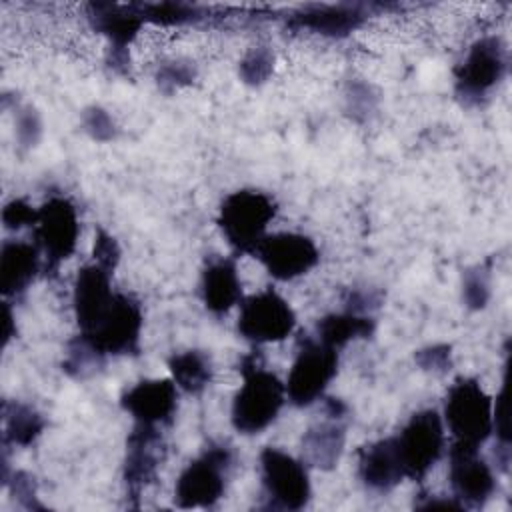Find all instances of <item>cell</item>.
Instances as JSON below:
<instances>
[{"label": "cell", "instance_id": "obj_31", "mask_svg": "<svg viewBox=\"0 0 512 512\" xmlns=\"http://www.w3.org/2000/svg\"><path fill=\"white\" fill-rule=\"evenodd\" d=\"M82 128L96 142H112L118 136L114 118L102 106H88L82 112Z\"/></svg>", "mask_w": 512, "mask_h": 512}, {"label": "cell", "instance_id": "obj_28", "mask_svg": "<svg viewBox=\"0 0 512 512\" xmlns=\"http://www.w3.org/2000/svg\"><path fill=\"white\" fill-rule=\"evenodd\" d=\"M490 268L474 266L464 272L462 300L470 310H482L490 302Z\"/></svg>", "mask_w": 512, "mask_h": 512}, {"label": "cell", "instance_id": "obj_11", "mask_svg": "<svg viewBox=\"0 0 512 512\" xmlns=\"http://www.w3.org/2000/svg\"><path fill=\"white\" fill-rule=\"evenodd\" d=\"M296 328L292 306L272 288L248 296L238 314L236 330L252 344L282 342Z\"/></svg>", "mask_w": 512, "mask_h": 512}, {"label": "cell", "instance_id": "obj_7", "mask_svg": "<svg viewBox=\"0 0 512 512\" xmlns=\"http://www.w3.org/2000/svg\"><path fill=\"white\" fill-rule=\"evenodd\" d=\"M260 480L266 508L294 512L310 502L312 488L306 464L280 448L266 446L260 452Z\"/></svg>", "mask_w": 512, "mask_h": 512}, {"label": "cell", "instance_id": "obj_17", "mask_svg": "<svg viewBox=\"0 0 512 512\" xmlns=\"http://www.w3.org/2000/svg\"><path fill=\"white\" fill-rule=\"evenodd\" d=\"M360 4H308L292 12L286 20L292 30H308L328 38H346L366 20Z\"/></svg>", "mask_w": 512, "mask_h": 512}, {"label": "cell", "instance_id": "obj_26", "mask_svg": "<svg viewBox=\"0 0 512 512\" xmlns=\"http://www.w3.org/2000/svg\"><path fill=\"white\" fill-rule=\"evenodd\" d=\"M134 6L144 22H152L156 26H184L206 18V10L202 6L188 2H142Z\"/></svg>", "mask_w": 512, "mask_h": 512}, {"label": "cell", "instance_id": "obj_4", "mask_svg": "<svg viewBox=\"0 0 512 512\" xmlns=\"http://www.w3.org/2000/svg\"><path fill=\"white\" fill-rule=\"evenodd\" d=\"M232 450L226 444H210L178 476L174 502L178 508H212L226 490L232 468Z\"/></svg>", "mask_w": 512, "mask_h": 512}, {"label": "cell", "instance_id": "obj_16", "mask_svg": "<svg viewBox=\"0 0 512 512\" xmlns=\"http://www.w3.org/2000/svg\"><path fill=\"white\" fill-rule=\"evenodd\" d=\"M110 276L112 272L98 266L96 262H90L78 270L74 280L72 306L80 334L92 330L108 312L116 296L110 284Z\"/></svg>", "mask_w": 512, "mask_h": 512}, {"label": "cell", "instance_id": "obj_14", "mask_svg": "<svg viewBox=\"0 0 512 512\" xmlns=\"http://www.w3.org/2000/svg\"><path fill=\"white\" fill-rule=\"evenodd\" d=\"M164 460V440L158 426L134 424L132 432L126 440V456H124V484L126 494L132 498V506L138 508V498L148 486Z\"/></svg>", "mask_w": 512, "mask_h": 512}, {"label": "cell", "instance_id": "obj_13", "mask_svg": "<svg viewBox=\"0 0 512 512\" xmlns=\"http://www.w3.org/2000/svg\"><path fill=\"white\" fill-rule=\"evenodd\" d=\"M450 488L462 508H482L496 490L490 464L480 456V448L454 444L450 448Z\"/></svg>", "mask_w": 512, "mask_h": 512}, {"label": "cell", "instance_id": "obj_23", "mask_svg": "<svg viewBox=\"0 0 512 512\" xmlns=\"http://www.w3.org/2000/svg\"><path fill=\"white\" fill-rule=\"evenodd\" d=\"M376 330V322L370 314H356L350 310L332 312L316 322L314 338L340 350L352 340L370 338Z\"/></svg>", "mask_w": 512, "mask_h": 512}, {"label": "cell", "instance_id": "obj_20", "mask_svg": "<svg viewBox=\"0 0 512 512\" xmlns=\"http://www.w3.org/2000/svg\"><path fill=\"white\" fill-rule=\"evenodd\" d=\"M42 266L40 248L24 240H4L0 252V290L4 298L22 296Z\"/></svg>", "mask_w": 512, "mask_h": 512}, {"label": "cell", "instance_id": "obj_10", "mask_svg": "<svg viewBox=\"0 0 512 512\" xmlns=\"http://www.w3.org/2000/svg\"><path fill=\"white\" fill-rule=\"evenodd\" d=\"M34 236L36 246L44 254L46 270L56 272L58 266L74 254L78 244L80 220L74 202L68 196L54 194L38 206Z\"/></svg>", "mask_w": 512, "mask_h": 512}, {"label": "cell", "instance_id": "obj_8", "mask_svg": "<svg viewBox=\"0 0 512 512\" xmlns=\"http://www.w3.org/2000/svg\"><path fill=\"white\" fill-rule=\"evenodd\" d=\"M142 324L144 316L140 302L130 294L116 292L102 320L92 330L78 334V338L102 358L136 354L140 350Z\"/></svg>", "mask_w": 512, "mask_h": 512}, {"label": "cell", "instance_id": "obj_39", "mask_svg": "<svg viewBox=\"0 0 512 512\" xmlns=\"http://www.w3.org/2000/svg\"><path fill=\"white\" fill-rule=\"evenodd\" d=\"M16 336V320L12 314V308L8 302L2 306V346H8V342Z\"/></svg>", "mask_w": 512, "mask_h": 512}, {"label": "cell", "instance_id": "obj_34", "mask_svg": "<svg viewBox=\"0 0 512 512\" xmlns=\"http://www.w3.org/2000/svg\"><path fill=\"white\" fill-rule=\"evenodd\" d=\"M42 136L40 114L32 106H24L16 114V140L22 148H32Z\"/></svg>", "mask_w": 512, "mask_h": 512}, {"label": "cell", "instance_id": "obj_33", "mask_svg": "<svg viewBox=\"0 0 512 512\" xmlns=\"http://www.w3.org/2000/svg\"><path fill=\"white\" fill-rule=\"evenodd\" d=\"M38 208L28 204L24 198H12L2 208V224L6 230H20L36 224Z\"/></svg>", "mask_w": 512, "mask_h": 512}, {"label": "cell", "instance_id": "obj_35", "mask_svg": "<svg viewBox=\"0 0 512 512\" xmlns=\"http://www.w3.org/2000/svg\"><path fill=\"white\" fill-rule=\"evenodd\" d=\"M4 486L10 488L12 496H14V498L18 500V504H22L24 508H28V510H42V508H44V506L38 502V498H36V480H34L32 474H28V472H24V470H18V472H14V474L6 480Z\"/></svg>", "mask_w": 512, "mask_h": 512}, {"label": "cell", "instance_id": "obj_36", "mask_svg": "<svg viewBox=\"0 0 512 512\" xmlns=\"http://www.w3.org/2000/svg\"><path fill=\"white\" fill-rule=\"evenodd\" d=\"M120 254L122 252H120L118 240L110 232L100 228L96 232V238H94V250H92L94 260L92 262H96L98 266H102V268H106L108 272L114 274V270H116V266L120 262Z\"/></svg>", "mask_w": 512, "mask_h": 512}, {"label": "cell", "instance_id": "obj_5", "mask_svg": "<svg viewBox=\"0 0 512 512\" xmlns=\"http://www.w3.org/2000/svg\"><path fill=\"white\" fill-rule=\"evenodd\" d=\"M508 50L500 36H482L454 70L456 96L466 106L480 104L506 76Z\"/></svg>", "mask_w": 512, "mask_h": 512}, {"label": "cell", "instance_id": "obj_25", "mask_svg": "<svg viewBox=\"0 0 512 512\" xmlns=\"http://www.w3.org/2000/svg\"><path fill=\"white\" fill-rule=\"evenodd\" d=\"M2 420H4V444L12 446H30L44 432L46 420L44 416L22 402H4L2 404Z\"/></svg>", "mask_w": 512, "mask_h": 512}, {"label": "cell", "instance_id": "obj_15", "mask_svg": "<svg viewBox=\"0 0 512 512\" xmlns=\"http://www.w3.org/2000/svg\"><path fill=\"white\" fill-rule=\"evenodd\" d=\"M120 406L136 424L168 426L174 420L178 406V386L172 378L140 380L120 396Z\"/></svg>", "mask_w": 512, "mask_h": 512}, {"label": "cell", "instance_id": "obj_29", "mask_svg": "<svg viewBox=\"0 0 512 512\" xmlns=\"http://www.w3.org/2000/svg\"><path fill=\"white\" fill-rule=\"evenodd\" d=\"M194 78H196L194 64L182 58L162 62L156 70V84L166 94H172L174 90L192 84Z\"/></svg>", "mask_w": 512, "mask_h": 512}, {"label": "cell", "instance_id": "obj_40", "mask_svg": "<svg viewBox=\"0 0 512 512\" xmlns=\"http://www.w3.org/2000/svg\"><path fill=\"white\" fill-rule=\"evenodd\" d=\"M324 414L328 418H338L344 420L348 416V406L340 398H326L324 400Z\"/></svg>", "mask_w": 512, "mask_h": 512}, {"label": "cell", "instance_id": "obj_1", "mask_svg": "<svg viewBox=\"0 0 512 512\" xmlns=\"http://www.w3.org/2000/svg\"><path fill=\"white\" fill-rule=\"evenodd\" d=\"M240 374L242 386L234 394L230 420L236 432L254 436L278 418L286 402V384L264 366L258 352L242 358Z\"/></svg>", "mask_w": 512, "mask_h": 512}, {"label": "cell", "instance_id": "obj_18", "mask_svg": "<svg viewBox=\"0 0 512 512\" xmlns=\"http://www.w3.org/2000/svg\"><path fill=\"white\" fill-rule=\"evenodd\" d=\"M358 476L374 492H390L406 478L394 436L376 440L358 452Z\"/></svg>", "mask_w": 512, "mask_h": 512}, {"label": "cell", "instance_id": "obj_21", "mask_svg": "<svg viewBox=\"0 0 512 512\" xmlns=\"http://www.w3.org/2000/svg\"><path fill=\"white\" fill-rule=\"evenodd\" d=\"M86 16L90 26L108 38L110 48L128 50L142 30V16L134 4H110V2H90L86 6Z\"/></svg>", "mask_w": 512, "mask_h": 512}, {"label": "cell", "instance_id": "obj_3", "mask_svg": "<svg viewBox=\"0 0 512 512\" xmlns=\"http://www.w3.org/2000/svg\"><path fill=\"white\" fill-rule=\"evenodd\" d=\"M442 418L454 444L480 448L492 434V398L476 378L460 376L448 388Z\"/></svg>", "mask_w": 512, "mask_h": 512}, {"label": "cell", "instance_id": "obj_30", "mask_svg": "<svg viewBox=\"0 0 512 512\" xmlns=\"http://www.w3.org/2000/svg\"><path fill=\"white\" fill-rule=\"evenodd\" d=\"M492 432L496 434L498 448L510 452V416H508V360L504 364V380L500 392L496 396V404L492 402Z\"/></svg>", "mask_w": 512, "mask_h": 512}, {"label": "cell", "instance_id": "obj_38", "mask_svg": "<svg viewBox=\"0 0 512 512\" xmlns=\"http://www.w3.org/2000/svg\"><path fill=\"white\" fill-rule=\"evenodd\" d=\"M424 500H418L414 502L416 508H422V510H464L462 504L452 496V498H446V496H436V494H420Z\"/></svg>", "mask_w": 512, "mask_h": 512}, {"label": "cell", "instance_id": "obj_27", "mask_svg": "<svg viewBox=\"0 0 512 512\" xmlns=\"http://www.w3.org/2000/svg\"><path fill=\"white\" fill-rule=\"evenodd\" d=\"M272 70H274V52L270 50V46H264V44L250 48L238 64L240 80L248 86L264 84L270 78Z\"/></svg>", "mask_w": 512, "mask_h": 512}, {"label": "cell", "instance_id": "obj_6", "mask_svg": "<svg viewBox=\"0 0 512 512\" xmlns=\"http://www.w3.org/2000/svg\"><path fill=\"white\" fill-rule=\"evenodd\" d=\"M338 350L306 336L298 344L296 358L286 380V398L298 406H310L320 400L338 372Z\"/></svg>", "mask_w": 512, "mask_h": 512}, {"label": "cell", "instance_id": "obj_19", "mask_svg": "<svg viewBox=\"0 0 512 512\" xmlns=\"http://www.w3.org/2000/svg\"><path fill=\"white\" fill-rule=\"evenodd\" d=\"M200 296L214 316L228 314L242 300V282L232 258H210L202 268Z\"/></svg>", "mask_w": 512, "mask_h": 512}, {"label": "cell", "instance_id": "obj_12", "mask_svg": "<svg viewBox=\"0 0 512 512\" xmlns=\"http://www.w3.org/2000/svg\"><path fill=\"white\" fill-rule=\"evenodd\" d=\"M254 254L266 272L282 282L304 276L320 260V252L314 240L300 232L266 234Z\"/></svg>", "mask_w": 512, "mask_h": 512}, {"label": "cell", "instance_id": "obj_37", "mask_svg": "<svg viewBox=\"0 0 512 512\" xmlns=\"http://www.w3.org/2000/svg\"><path fill=\"white\" fill-rule=\"evenodd\" d=\"M346 100H348V110L356 120L366 118L376 106V96L372 94V88L362 82H354L350 86Z\"/></svg>", "mask_w": 512, "mask_h": 512}, {"label": "cell", "instance_id": "obj_9", "mask_svg": "<svg viewBox=\"0 0 512 512\" xmlns=\"http://www.w3.org/2000/svg\"><path fill=\"white\" fill-rule=\"evenodd\" d=\"M394 440L406 478L422 480L440 460L446 446L442 416L432 408L418 410L408 418Z\"/></svg>", "mask_w": 512, "mask_h": 512}, {"label": "cell", "instance_id": "obj_22", "mask_svg": "<svg viewBox=\"0 0 512 512\" xmlns=\"http://www.w3.org/2000/svg\"><path fill=\"white\" fill-rule=\"evenodd\" d=\"M346 442V426L344 420L328 418L310 426L302 440V462L320 470H332L338 466Z\"/></svg>", "mask_w": 512, "mask_h": 512}, {"label": "cell", "instance_id": "obj_32", "mask_svg": "<svg viewBox=\"0 0 512 512\" xmlns=\"http://www.w3.org/2000/svg\"><path fill=\"white\" fill-rule=\"evenodd\" d=\"M414 362L426 372L444 374L452 366V346L450 344H430L414 352Z\"/></svg>", "mask_w": 512, "mask_h": 512}, {"label": "cell", "instance_id": "obj_2", "mask_svg": "<svg viewBox=\"0 0 512 512\" xmlns=\"http://www.w3.org/2000/svg\"><path fill=\"white\" fill-rule=\"evenodd\" d=\"M278 206L272 196L244 188L228 194L218 210V226L238 254H254L266 236L268 224L276 218Z\"/></svg>", "mask_w": 512, "mask_h": 512}, {"label": "cell", "instance_id": "obj_24", "mask_svg": "<svg viewBox=\"0 0 512 512\" xmlns=\"http://www.w3.org/2000/svg\"><path fill=\"white\" fill-rule=\"evenodd\" d=\"M168 368L174 384L192 396L202 394L214 378L212 360L202 350H184L172 354L168 360Z\"/></svg>", "mask_w": 512, "mask_h": 512}]
</instances>
